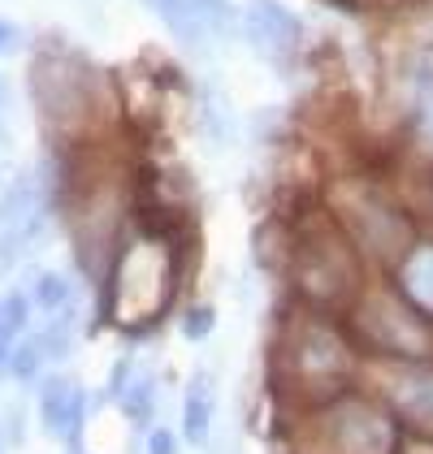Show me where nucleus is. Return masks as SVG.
<instances>
[{"label":"nucleus","instance_id":"f257e3e1","mask_svg":"<svg viewBox=\"0 0 433 454\" xmlns=\"http://www.w3.org/2000/svg\"><path fill=\"white\" fill-rule=\"evenodd\" d=\"M334 454H390L395 446V428L390 419L364 403H342L334 407V416L325 424Z\"/></svg>","mask_w":433,"mask_h":454},{"label":"nucleus","instance_id":"f03ea898","mask_svg":"<svg viewBox=\"0 0 433 454\" xmlns=\"http://www.w3.org/2000/svg\"><path fill=\"white\" fill-rule=\"evenodd\" d=\"M243 18H248V35H252V43L264 48L269 57H287L290 48H295V39H299L295 18H290L278 0H252Z\"/></svg>","mask_w":433,"mask_h":454},{"label":"nucleus","instance_id":"7ed1b4c3","mask_svg":"<svg viewBox=\"0 0 433 454\" xmlns=\"http://www.w3.org/2000/svg\"><path fill=\"white\" fill-rule=\"evenodd\" d=\"M39 411L52 437H70L78 442V424H83V389L70 377H52L43 385V398H39Z\"/></svg>","mask_w":433,"mask_h":454},{"label":"nucleus","instance_id":"20e7f679","mask_svg":"<svg viewBox=\"0 0 433 454\" xmlns=\"http://www.w3.org/2000/svg\"><path fill=\"white\" fill-rule=\"evenodd\" d=\"M395 403H398V411L412 419L421 433L433 437V368H412V372H403L395 385Z\"/></svg>","mask_w":433,"mask_h":454},{"label":"nucleus","instance_id":"39448f33","mask_svg":"<svg viewBox=\"0 0 433 454\" xmlns=\"http://www.w3.org/2000/svg\"><path fill=\"white\" fill-rule=\"evenodd\" d=\"M152 13L165 22V31L186 43V48H200L204 43V13H200V0H147Z\"/></svg>","mask_w":433,"mask_h":454},{"label":"nucleus","instance_id":"423d86ee","mask_svg":"<svg viewBox=\"0 0 433 454\" xmlns=\"http://www.w3.org/2000/svg\"><path fill=\"white\" fill-rule=\"evenodd\" d=\"M398 281H403V294H407V299H412L421 312L433 316V243L416 247V251L403 260Z\"/></svg>","mask_w":433,"mask_h":454},{"label":"nucleus","instance_id":"0eeeda50","mask_svg":"<svg viewBox=\"0 0 433 454\" xmlns=\"http://www.w3.org/2000/svg\"><path fill=\"white\" fill-rule=\"evenodd\" d=\"M209 424H213V381L209 377H195L186 389V437L191 442H204L209 437Z\"/></svg>","mask_w":433,"mask_h":454},{"label":"nucleus","instance_id":"6e6552de","mask_svg":"<svg viewBox=\"0 0 433 454\" xmlns=\"http://www.w3.org/2000/svg\"><path fill=\"white\" fill-rule=\"evenodd\" d=\"M22 329H27V299H22V294H9V299L0 303V364H4L9 342H13Z\"/></svg>","mask_w":433,"mask_h":454},{"label":"nucleus","instance_id":"1a4fd4ad","mask_svg":"<svg viewBox=\"0 0 433 454\" xmlns=\"http://www.w3.org/2000/svg\"><path fill=\"white\" fill-rule=\"evenodd\" d=\"M70 281L57 278V273H43L35 286V303L43 308V312H61V308H70Z\"/></svg>","mask_w":433,"mask_h":454},{"label":"nucleus","instance_id":"9d476101","mask_svg":"<svg viewBox=\"0 0 433 454\" xmlns=\"http://www.w3.org/2000/svg\"><path fill=\"white\" fill-rule=\"evenodd\" d=\"M204 27H225V0H200Z\"/></svg>","mask_w":433,"mask_h":454},{"label":"nucleus","instance_id":"9b49d317","mask_svg":"<svg viewBox=\"0 0 433 454\" xmlns=\"http://www.w3.org/2000/svg\"><path fill=\"white\" fill-rule=\"evenodd\" d=\"M152 454H174V437L161 428V433H152Z\"/></svg>","mask_w":433,"mask_h":454},{"label":"nucleus","instance_id":"f8f14e48","mask_svg":"<svg viewBox=\"0 0 433 454\" xmlns=\"http://www.w3.org/2000/svg\"><path fill=\"white\" fill-rule=\"evenodd\" d=\"M13 43H18V31H13V27H9V22L0 18V52H9Z\"/></svg>","mask_w":433,"mask_h":454},{"label":"nucleus","instance_id":"ddd939ff","mask_svg":"<svg viewBox=\"0 0 433 454\" xmlns=\"http://www.w3.org/2000/svg\"><path fill=\"white\" fill-rule=\"evenodd\" d=\"M0 105H4V78H0Z\"/></svg>","mask_w":433,"mask_h":454}]
</instances>
